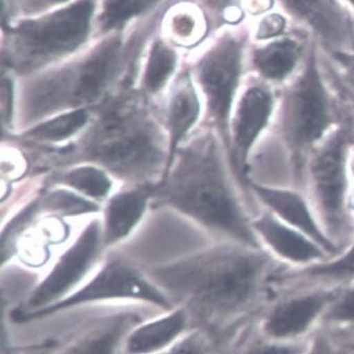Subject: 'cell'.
I'll list each match as a JSON object with an SVG mask.
<instances>
[{"label": "cell", "instance_id": "e0dca14e", "mask_svg": "<svg viewBox=\"0 0 354 354\" xmlns=\"http://www.w3.org/2000/svg\"><path fill=\"white\" fill-rule=\"evenodd\" d=\"M186 53L160 34L150 40L140 63L136 88L149 100L169 88L184 66Z\"/></svg>", "mask_w": 354, "mask_h": 354}, {"label": "cell", "instance_id": "60d3db41", "mask_svg": "<svg viewBox=\"0 0 354 354\" xmlns=\"http://www.w3.org/2000/svg\"><path fill=\"white\" fill-rule=\"evenodd\" d=\"M353 348H354V345H353Z\"/></svg>", "mask_w": 354, "mask_h": 354}, {"label": "cell", "instance_id": "e575fe53", "mask_svg": "<svg viewBox=\"0 0 354 354\" xmlns=\"http://www.w3.org/2000/svg\"><path fill=\"white\" fill-rule=\"evenodd\" d=\"M306 354H341L323 337H315L309 344Z\"/></svg>", "mask_w": 354, "mask_h": 354}, {"label": "cell", "instance_id": "9a60e30c", "mask_svg": "<svg viewBox=\"0 0 354 354\" xmlns=\"http://www.w3.org/2000/svg\"><path fill=\"white\" fill-rule=\"evenodd\" d=\"M252 227L262 248L286 268H307L333 257L306 234L283 223L268 209L252 217Z\"/></svg>", "mask_w": 354, "mask_h": 354}, {"label": "cell", "instance_id": "7a4b0ae2", "mask_svg": "<svg viewBox=\"0 0 354 354\" xmlns=\"http://www.w3.org/2000/svg\"><path fill=\"white\" fill-rule=\"evenodd\" d=\"M286 266L264 249L219 241L148 270L169 298L212 317L239 315L257 304Z\"/></svg>", "mask_w": 354, "mask_h": 354}, {"label": "cell", "instance_id": "4316f807", "mask_svg": "<svg viewBox=\"0 0 354 354\" xmlns=\"http://www.w3.org/2000/svg\"><path fill=\"white\" fill-rule=\"evenodd\" d=\"M199 242L201 238L193 232L192 227L168 218L167 227H162V225L158 227L152 225L134 249H148L156 255H168L170 254L169 252L173 254L178 249H188V243L195 246Z\"/></svg>", "mask_w": 354, "mask_h": 354}, {"label": "cell", "instance_id": "83f0119b", "mask_svg": "<svg viewBox=\"0 0 354 354\" xmlns=\"http://www.w3.org/2000/svg\"><path fill=\"white\" fill-rule=\"evenodd\" d=\"M211 26L212 34L225 26H240L244 19L243 0H194Z\"/></svg>", "mask_w": 354, "mask_h": 354}, {"label": "cell", "instance_id": "7402d4cb", "mask_svg": "<svg viewBox=\"0 0 354 354\" xmlns=\"http://www.w3.org/2000/svg\"><path fill=\"white\" fill-rule=\"evenodd\" d=\"M187 326L184 309H175L156 320L140 325L125 339L127 354H156L176 343Z\"/></svg>", "mask_w": 354, "mask_h": 354}, {"label": "cell", "instance_id": "484cf974", "mask_svg": "<svg viewBox=\"0 0 354 354\" xmlns=\"http://www.w3.org/2000/svg\"><path fill=\"white\" fill-rule=\"evenodd\" d=\"M54 180L95 201H102L109 196L113 187L107 172L91 164L79 165L57 173Z\"/></svg>", "mask_w": 354, "mask_h": 354}, {"label": "cell", "instance_id": "f35d334b", "mask_svg": "<svg viewBox=\"0 0 354 354\" xmlns=\"http://www.w3.org/2000/svg\"><path fill=\"white\" fill-rule=\"evenodd\" d=\"M50 348H40L39 350H35V351L30 352L28 354H50Z\"/></svg>", "mask_w": 354, "mask_h": 354}, {"label": "cell", "instance_id": "4dcf8cb0", "mask_svg": "<svg viewBox=\"0 0 354 354\" xmlns=\"http://www.w3.org/2000/svg\"><path fill=\"white\" fill-rule=\"evenodd\" d=\"M323 322L333 326H354V282L341 286L339 294L329 306Z\"/></svg>", "mask_w": 354, "mask_h": 354}, {"label": "cell", "instance_id": "1f68e13d", "mask_svg": "<svg viewBox=\"0 0 354 354\" xmlns=\"http://www.w3.org/2000/svg\"><path fill=\"white\" fill-rule=\"evenodd\" d=\"M310 342H280L266 339L244 350L242 354H306Z\"/></svg>", "mask_w": 354, "mask_h": 354}, {"label": "cell", "instance_id": "9c48e42d", "mask_svg": "<svg viewBox=\"0 0 354 354\" xmlns=\"http://www.w3.org/2000/svg\"><path fill=\"white\" fill-rule=\"evenodd\" d=\"M279 105V89L259 79H246L232 109L227 156L241 183L264 136L274 127Z\"/></svg>", "mask_w": 354, "mask_h": 354}, {"label": "cell", "instance_id": "f1b7e54d", "mask_svg": "<svg viewBox=\"0 0 354 354\" xmlns=\"http://www.w3.org/2000/svg\"><path fill=\"white\" fill-rule=\"evenodd\" d=\"M77 194L63 189L50 191L40 201V205L44 211L61 216H76L97 211L99 207L95 203Z\"/></svg>", "mask_w": 354, "mask_h": 354}, {"label": "cell", "instance_id": "d6986e66", "mask_svg": "<svg viewBox=\"0 0 354 354\" xmlns=\"http://www.w3.org/2000/svg\"><path fill=\"white\" fill-rule=\"evenodd\" d=\"M160 34L187 54L203 44L212 32L205 13L194 0H180L162 16Z\"/></svg>", "mask_w": 354, "mask_h": 354}, {"label": "cell", "instance_id": "74e56055", "mask_svg": "<svg viewBox=\"0 0 354 354\" xmlns=\"http://www.w3.org/2000/svg\"><path fill=\"white\" fill-rule=\"evenodd\" d=\"M348 209H349L350 214L354 217V182L351 183L349 195H348Z\"/></svg>", "mask_w": 354, "mask_h": 354}, {"label": "cell", "instance_id": "6da1fadb", "mask_svg": "<svg viewBox=\"0 0 354 354\" xmlns=\"http://www.w3.org/2000/svg\"><path fill=\"white\" fill-rule=\"evenodd\" d=\"M172 0L123 30L95 38L68 60L16 79L19 121L32 127L64 111L101 105L121 89L136 87L140 63Z\"/></svg>", "mask_w": 354, "mask_h": 354}, {"label": "cell", "instance_id": "277c9868", "mask_svg": "<svg viewBox=\"0 0 354 354\" xmlns=\"http://www.w3.org/2000/svg\"><path fill=\"white\" fill-rule=\"evenodd\" d=\"M147 102L136 87L118 91L97 106L95 121L61 156L73 164L95 165L124 182L153 187L168 167L169 142Z\"/></svg>", "mask_w": 354, "mask_h": 354}, {"label": "cell", "instance_id": "836d02e7", "mask_svg": "<svg viewBox=\"0 0 354 354\" xmlns=\"http://www.w3.org/2000/svg\"><path fill=\"white\" fill-rule=\"evenodd\" d=\"M207 350L209 346L205 337L199 333H192L156 354H207Z\"/></svg>", "mask_w": 354, "mask_h": 354}, {"label": "cell", "instance_id": "4fadbf2b", "mask_svg": "<svg viewBox=\"0 0 354 354\" xmlns=\"http://www.w3.org/2000/svg\"><path fill=\"white\" fill-rule=\"evenodd\" d=\"M331 55L354 53V15L341 0H277Z\"/></svg>", "mask_w": 354, "mask_h": 354}, {"label": "cell", "instance_id": "5bb4252c", "mask_svg": "<svg viewBox=\"0 0 354 354\" xmlns=\"http://www.w3.org/2000/svg\"><path fill=\"white\" fill-rule=\"evenodd\" d=\"M244 184L264 209H268L283 223L306 234L333 257L343 250L329 237L321 225L306 192L295 187L258 182L251 177H248Z\"/></svg>", "mask_w": 354, "mask_h": 354}, {"label": "cell", "instance_id": "8d00e7d4", "mask_svg": "<svg viewBox=\"0 0 354 354\" xmlns=\"http://www.w3.org/2000/svg\"><path fill=\"white\" fill-rule=\"evenodd\" d=\"M348 168H349L351 182H354V142L350 147L349 156H348Z\"/></svg>", "mask_w": 354, "mask_h": 354}, {"label": "cell", "instance_id": "ab89813d", "mask_svg": "<svg viewBox=\"0 0 354 354\" xmlns=\"http://www.w3.org/2000/svg\"><path fill=\"white\" fill-rule=\"evenodd\" d=\"M345 1L348 5H350V7L353 8L354 10V0H345Z\"/></svg>", "mask_w": 354, "mask_h": 354}, {"label": "cell", "instance_id": "7c38bea8", "mask_svg": "<svg viewBox=\"0 0 354 354\" xmlns=\"http://www.w3.org/2000/svg\"><path fill=\"white\" fill-rule=\"evenodd\" d=\"M341 286L300 288L279 301L263 317L262 335L280 342L302 341L315 325L323 322Z\"/></svg>", "mask_w": 354, "mask_h": 354}, {"label": "cell", "instance_id": "5b68a950", "mask_svg": "<svg viewBox=\"0 0 354 354\" xmlns=\"http://www.w3.org/2000/svg\"><path fill=\"white\" fill-rule=\"evenodd\" d=\"M97 0H74L52 11L1 24V62L16 79L76 56L97 38Z\"/></svg>", "mask_w": 354, "mask_h": 354}, {"label": "cell", "instance_id": "d4e9b609", "mask_svg": "<svg viewBox=\"0 0 354 354\" xmlns=\"http://www.w3.org/2000/svg\"><path fill=\"white\" fill-rule=\"evenodd\" d=\"M89 109H80L64 111L35 124L22 133L26 142L35 144L64 143L88 125Z\"/></svg>", "mask_w": 354, "mask_h": 354}, {"label": "cell", "instance_id": "d6a6232c", "mask_svg": "<svg viewBox=\"0 0 354 354\" xmlns=\"http://www.w3.org/2000/svg\"><path fill=\"white\" fill-rule=\"evenodd\" d=\"M286 30V18L279 13L264 14L255 28L257 40H274L280 38Z\"/></svg>", "mask_w": 354, "mask_h": 354}, {"label": "cell", "instance_id": "8fae6325", "mask_svg": "<svg viewBox=\"0 0 354 354\" xmlns=\"http://www.w3.org/2000/svg\"><path fill=\"white\" fill-rule=\"evenodd\" d=\"M102 245L101 225L97 221H91L32 290L26 303V310L22 313L41 310L71 295V290L78 286L97 261Z\"/></svg>", "mask_w": 354, "mask_h": 354}, {"label": "cell", "instance_id": "2e32d148", "mask_svg": "<svg viewBox=\"0 0 354 354\" xmlns=\"http://www.w3.org/2000/svg\"><path fill=\"white\" fill-rule=\"evenodd\" d=\"M201 93L186 65L175 77L168 88L165 125L169 142L168 172L180 144L184 142L191 130L196 126L201 115L203 102ZM164 178V177H162Z\"/></svg>", "mask_w": 354, "mask_h": 354}, {"label": "cell", "instance_id": "ffe728a7", "mask_svg": "<svg viewBox=\"0 0 354 354\" xmlns=\"http://www.w3.org/2000/svg\"><path fill=\"white\" fill-rule=\"evenodd\" d=\"M280 270L277 281L296 286L297 290L310 286H344L354 282V233L337 255L303 268Z\"/></svg>", "mask_w": 354, "mask_h": 354}, {"label": "cell", "instance_id": "cb8c5ba5", "mask_svg": "<svg viewBox=\"0 0 354 354\" xmlns=\"http://www.w3.org/2000/svg\"><path fill=\"white\" fill-rule=\"evenodd\" d=\"M172 0H97V38L126 26Z\"/></svg>", "mask_w": 354, "mask_h": 354}, {"label": "cell", "instance_id": "8992f818", "mask_svg": "<svg viewBox=\"0 0 354 354\" xmlns=\"http://www.w3.org/2000/svg\"><path fill=\"white\" fill-rule=\"evenodd\" d=\"M342 123L335 97L313 44L294 78L279 91L274 127L292 164L297 182L303 180L311 152Z\"/></svg>", "mask_w": 354, "mask_h": 354}, {"label": "cell", "instance_id": "d590c367", "mask_svg": "<svg viewBox=\"0 0 354 354\" xmlns=\"http://www.w3.org/2000/svg\"><path fill=\"white\" fill-rule=\"evenodd\" d=\"M333 58L337 59V61H339L347 69L348 73L354 79V53H352V54L335 55Z\"/></svg>", "mask_w": 354, "mask_h": 354}, {"label": "cell", "instance_id": "52a82bcc", "mask_svg": "<svg viewBox=\"0 0 354 354\" xmlns=\"http://www.w3.org/2000/svg\"><path fill=\"white\" fill-rule=\"evenodd\" d=\"M249 32L240 26H225L209 35L203 44L187 53L185 65L201 93L212 127L225 147L232 109L243 86Z\"/></svg>", "mask_w": 354, "mask_h": 354}, {"label": "cell", "instance_id": "44dd1931", "mask_svg": "<svg viewBox=\"0 0 354 354\" xmlns=\"http://www.w3.org/2000/svg\"><path fill=\"white\" fill-rule=\"evenodd\" d=\"M153 187H138L113 195L105 207L102 227L103 244L113 245L125 239L143 218Z\"/></svg>", "mask_w": 354, "mask_h": 354}, {"label": "cell", "instance_id": "30bf717a", "mask_svg": "<svg viewBox=\"0 0 354 354\" xmlns=\"http://www.w3.org/2000/svg\"><path fill=\"white\" fill-rule=\"evenodd\" d=\"M117 299L144 301L162 308L171 307L170 298L150 280L149 277L147 278L138 272L126 260L113 257L76 292L46 308L35 313H21L17 317L19 321L34 320L78 305Z\"/></svg>", "mask_w": 354, "mask_h": 354}, {"label": "cell", "instance_id": "ba28073f", "mask_svg": "<svg viewBox=\"0 0 354 354\" xmlns=\"http://www.w3.org/2000/svg\"><path fill=\"white\" fill-rule=\"evenodd\" d=\"M351 128L342 122L309 158L303 172L306 194L329 237L345 248L354 233V217L348 209L351 186L348 156Z\"/></svg>", "mask_w": 354, "mask_h": 354}, {"label": "cell", "instance_id": "603a6c76", "mask_svg": "<svg viewBox=\"0 0 354 354\" xmlns=\"http://www.w3.org/2000/svg\"><path fill=\"white\" fill-rule=\"evenodd\" d=\"M132 324L131 315H115L82 333L58 354H117Z\"/></svg>", "mask_w": 354, "mask_h": 354}, {"label": "cell", "instance_id": "ac0fdd59", "mask_svg": "<svg viewBox=\"0 0 354 354\" xmlns=\"http://www.w3.org/2000/svg\"><path fill=\"white\" fill-rule=\"evenodd\" d=\"M302 48L295 38H277L254 48L250 57V68L255 78L274 88H282L300 69L304 60L302 58H305Z\"/></svg>", "mask_w": 354, "mask_h": 354}, {"label": "cell", "instance_id": "3957f363", "mask_svg": "<svg viewBox=\"0 0 354 354\" xmlns=\"http://www.w3.org/2000/svg\"><path fill=\"white\" fill-rule=\"evenodd\" d=\"M229 166L223 140L214 129L207 130L177 150L168 172L153 187V196L205 227L219 241L263 249Z\"/></svg>", "mask_w": 354, "mask_h": 354}, {"label": "cell", "instance_id": "f546056e", "mask_svg": "<svg viewBox=\"0 0 354 354\" xmlns=\"http://www.w3.org/2000/svg\"><path fill=\"white\" fill-rule=\"evenodd\" d=\"M74 0H1V18L3 22L13 21L52 11Z\"/></svg>", "mask_w": 354, "mask_h": 354}]
</instances>
